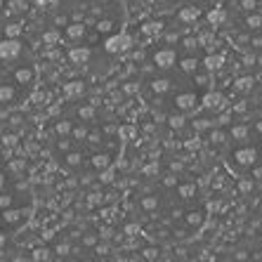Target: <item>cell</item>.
I'll return each mask as SVG.
<instances>
[{
	"instance_id": "cell-1",
	"label": "cell",
	"mask_w": 262,
	"mask_h": 262,
	"mask_svg": "<svg viewBox=\"0 0 262 262\" xmlns=\"http://www.w3.org/2000/svg\"><path fill=\"white\" fill-rule=\"evenodd\" d=\"M123 140L114 116L90 102H80L55 123V151L59 163L83 177L102 175L121 156Z\"/></svg>"
},
{
	"instance_id": "cell-2",
	"label": "cell",
	"mask_w": 262,
	"mask_h": 262,
	"mask_svg": "<svg viewBox=\"0 0 262 262\" xmlns=\"http://www.w3.org/2000/svg\"><path fill=\"white\" fill-rule=\"evenodd\" d=\"M135 220L146 236L180 241L201 232L206 208L191 184H159L135 201Z\"/></svg>"
},
{
	"instance_id": "cell-3",
	"label": "cell",
	"mask_w": 262,
	"mask_h": 262,
	"mask_svg": "<svg viewBox=\"0 0 262 262\" xmlns=\"http://www.w3.org/2000/svg\"><path fill=\"white\" fill-rule=\"evenodd\" d=\"M142 95L154 109L165 114H187L199 104V85L194 83V73L180 64V57L170 48L159 50L154 57L151 73L142 80Z\"/></svg>"
},
{
	"instance_id": "cell-4",
	"label": "cell",
	"mask_w": 262,
	"mask_h": 262,
	"mask_svg": "<svg viewBox=\"0 0 262 262\" xmlns=\"http://www.w3.org/2000/svg\"><path fill=\"white\" fill-rule=\"evenodd\" d=\"M222 159L234 175L262 182V114L229 125L222 140Z\"/></svg>"
},
{
	"instance_id": "cell-5",
	"label": "cell",
	"mask_w": 262,
	"mask_h": 262,
	"mask_svg": "<svg viewBox=\"0 0 262 262\" xmlns=\"http://www.w3.org/2000/svg\"><path fill=\"white\" fill-rule=\"evenodd\" d=\"M73 19L67 26L69 40H85L88 31L106 45V40L118 36L125 26V5L123 0H78L71 10Z\"/></svg>"
},
{
	"instance_id": "cell-6",
	"label": "cell",
	"mask_w": 262,
	"mask_h": 262,
	"mask_svg": "<svg viewBox=\"0 0 262 262\" xmlns=\"http://www.w3.org/2000/svg\"><path fill=\"white\" fill-rule=\"evenodd\" d=\"M225 26L238 50L262 57V0H234L227 7Z\"/></svg>"
},
{
	"instance_id": "cell-7",
	"label": "cell",
	"mask_w": 262,
	"mask_h": 262,
	"mask_svg": "<svg viewBox=\"0 0 262 262\" xmlns=\"http://www.w3.org/2000/svg\"><path fill=\"white\" fill-rule=\"evenodd\" d=\"M24 57H26V50L21 40H17L14 36L0 40V61H21Z\"/></svg>"
},
{
	"instance_id": "cell-8",
	"label": "cell",
	"mask_w": 262,
	"mask_h": 262,
	"mask_svg": "<svg viewBox=\"0 0 262 262\" xmlns=\"http://www.w3.org/2000/svg\"><path fill=\"white\" fill-rule=\"evenodd\" d=\"M38 7H57L59 5V0H33Z\"/></svg>"
},
{
	"instance_id": "cell-9",
	"label": "cell",
	"mask_w": 262,
	"mask_h": 262,
	"mask_svg": "<svg viewBox=\"0 0 262 262\" xmlns=\"http://www.w3.org/2000/svg\"><path fill=\"white\" fill-rule=\"evenodd\" d=\"M5 184H7V177L3 175V172H0V189H3V187H5Z\"/></svg>"
},
{
	"instance_id": "cell-10",
	"label": "cell",
	"mask_w": 262,
	"mask_h": 262,
	"mask_svg": "<svg viewBox=\"0 0 262 262\" xmlns=\"http://www.w3.org/2000/svg\"><path fill=\"white\" fill-rule=\"evenodd\" d=\"M3 246H5V234H0V250H3Z\"/></svg>"
}]
</instances>
